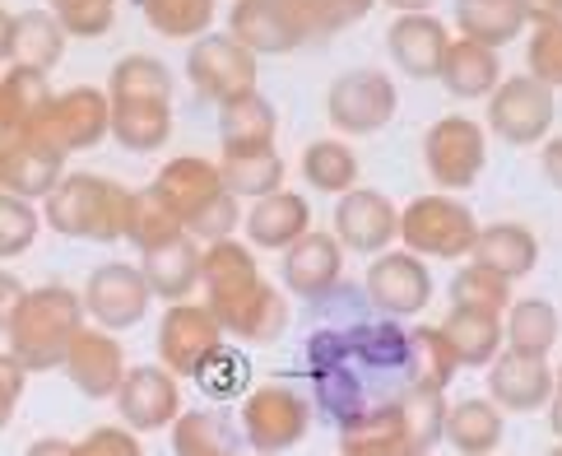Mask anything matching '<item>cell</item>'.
<instances>
[{"label": "cell", "mask_w": 562, "mask_h": 456, "mask_svg": "<svg viewBox=\"0 0 562 456\" xmlns=\"http://www.w3.org/2000/svg\"><path fill=\"white\" fill-rule=\"evenodd\" d=\"M502 433H507V414H502L488 396H465V401L447 405V438L460 456H493L502 447Z\"/></svg>", "instance_id": "obj_31"}, {"label": "cell", "mask_w": 562, "mask_h": 456, "mask_svg": "<svg viewBox=\"0 0 562 456\" xmlns=\"http://www.w3.org/2000/svg\"><path fill=\"white\" fill-rule=\"evenodd\" d=\"M465 262L488 266V270L507 275V280L516 285L539 266V237L516 220H497V224H484L474 233V247H470Z\"/></svg>", "instance_id": "obj_26"}, {"label": "cell", "mask_w": 562, "mask_h": 456, "mask_svg": "<svg viewBox=\"0 0 562 456\" xmlns=\"http://www.w3.org/2000/svg\"><path fill=\"white\" fill-rule=\"evenodd\" d=\"M154 191L168 201V210L182 220V229H191L228 187H224V177H218V164H210V158H200V154H182L158 168Z\"/></svg>", "instance_id": "obj_21"}, {"label": "cell", "mask_w": 562, "mask_h": 456, "mask_svg": "<svg viewBox=\"0 0 562 456\" xmlns=\"http://www.w3.org/2000/svg\"><path fill=\"white\" fill-rule=\"evenodd\" d=\"M79 299H85V316L93 326L131 331V326H139L149 316L154 289H149V280H145V270H139V266H131V262H103V266L89 270Z\"/></svg>", "instance_id": "obj_10"}, {"label": "cell", "mask_w": 562, "mask_h": 456, "mask_svg": "<svg viewBox=\"0 0 562 456\" xmlns=\"http://www.w3.org/2000/svg\"><path fill=\"white\" fill-rule=\"evenodd\" d=\"M303 182L326 196H345L349 187H358V154L349 149V141H339V135L312 141L303 149Z\"/></svg>", "instance_id": "obj_39"}, {"label": "cell", "mask_w": 562, "mask_h": 456, "mask_svg": "<svg viewBox=\"0 0 562 456\" xmlns=\"http://www.w3.org/2000/svg\"><path fill=\"white\" fill-rule=\"evenodd\" d=\"M139 14L158 37H172V43H195L200 33H210L218 0H139Z\"/></svg>", "instance_id": "obj_41"}, {"label": "cell", "mask_w": 562, "mask_h": 456, "mask_svg": "<svg viewBox=\"0 0 562 456\" xmlns=\"http://www.w3.org/2000/svg\"><path fill=\"white\" fill-rule=\"evenodd\" d=\"M400 420H405V438L414 452H428L441 443V429H447V391L428 387V382H409L395 396Z\"/></svg>", "instance_id": "obj_38"}, {"label": "cell", "mask_w": 562, "mask_h": 456, "mask_svg": "<svg viewBox=\"0 0 562 456\" xmlns=\"http://www.w3.org/2000/svg\"><path fill=\"white\" fill-rule=\"evenodd\" d=\"M182 220L168 210V201L158 196L154 187L149 191H135L131 196V220H126V243H135L139 252H154L172 243V237H182Z\"/></svg>", "instance_id": "obj_42"}, {"label": "cell", "mask_w": 562, "mask_h": 456, "mask_svg": "<svg viewBox=\"0 0 562 456\" xmlns=\"http://www.w3.org/2000/svg\"><path fill=\"white\" fill-rule=\"evenodd\" d=\"M553 368L549 359H530V354L502 349L497 359L488 364V401L502 414H535L553 401Z\"/></svg>", "instance_id": "obj_20"}, {"label": "cell", "mask_w": 562, "mask_h": 456, "mask_svg": "<svg viewBox=\"0 0 562 456\" xmlns=\"http://www.w3.org/2000/svg\"><path fill=\"white\" fill-rule=\"evenodd\" d=\"M112 141L131 154L164 149L172 141V103H149V98L112 103Z\"/></svg>", "instance_id": "obj_33"}, {"label": "cell", "mask_w": 562, "mask_h": 456, "mask_svg": "<svg viewBox=\"0 0 562 456\" xmlns=\"http://www.w3.org/2000/svg\"><path fill=\"white\" fill-rule=\"evenodd\" d=\"M539 168H544L549 187L562 191V135H549V141H544V149H539Z\"/></svg>", "instance_id": "obj_52"}, {"label": "cell", "mask_w": 562, "mask_h": 456, "mask_svg": "<svg viewBox=\"0 0 562 456\" xmlns=\"http://www.w3.org/2000/svg\"><path fill=\"white\" fill-rule=\"evenodd\" d=\"M200 262H205V247L191 233L172 237V243L154 252H139V270H145L154 299H164V303H182L200 289Z\"/></svg>", "instance_id": "obj_24"}, {"label": "cell", "mask_w": 562, "mask_h": 456, "mask_svg": "<svg viewBox=\"0 0 562 456\" xmlns=\"http://www.w3.org/2000/svg\"><path fill=\"white\" fill-rule=\"evenodd\" d=\"M43 210L37 201H24L14 191H0V262H19L24 252H33L37 233H43Z\"/></svg>", "instance_id": "obj_45"}, {"label": "cell", "mask_w": 562, "mask_h": 456, "mask_svg": "<svg viewBox=\"0 0 562 456\" xmlns=\"http://www.w3.org/2000/svg\"><path fill=\"white\" fill-rule=\"evenodd\" d=\"M479 220L465 201H456L451 191H428L400 210V243L424 262H465L474 247Z\"/></svg>", "instance_id": "obj_4"}, {"label": "cell", "mask_w": 562, "mask_h": 456, "mask_svg": "<svg viewBox=\"0 0 562 456\" xmlns=\"http://www.w3.org/2000/svg\"><path fill=\"white\" fill-rule=\"evenodd\" d=\"M70 456H145V447H139V433L126 429V424H103V429H93L85 433Z\"/></svg>", "instance_id": "obj_49"}, {"label": "cell", "mask_w": 562, "mask_h": 456, "mask_svg": "<svg viewBox=\"0 0 562 456\" xmlns=\"http://www.w3.org/2000/svg\"><path fill=\"white\" fill-rule=\"evenodd\" d=\"M372 5H381V0H297V10H303V19H307L312 43L316 37H330L339 29L358 24L363 14H372Z\"/></svg>", "instance_id": "obj_48"}, {"label": "cell", "mask_w": 562, "mask_h": 456, "mask_svg": "<svg viewBox=\"0 0 562 456\" xmlns=\"http://www.w3.org/2000/svg\"><path fill=\"white\" fill-rule=\"evenodd\" d=\"M526 62L535 79H544L549 89H562V19H535Z\"/></svg>", "instance_id": "obj_47"}, {"label": "cell", "mask_w": 562, "mask_h": 456, "mask_svg": "<svg viewBox=\"0 0 562 456\" xmlns=\"http://www.w3.org/2000/svg\"><path fill=\"white\" fill-rule=\"evenodd\" d=\"M66 149L52 145L43 131L0 135V187L24 196V201H47V191L70 173Z\"/></svg>", "instance_id": "obj_15"}, {"label": "cell", "mask_w": 562, "mask_h": 456, "mask_svg": "<svg viewBox=\"0 0 562 456\" xmlns=\"http://www.w3.org/2000/svg\"><path fill=\"white\" fill-rule=\"evenodd\" d=\"M535 19H562V0H530Z\"/></svg>", "instance_id": "obj_56"}, {"label": "cell", "mask_w": 562, "mask_h": 456, "mask_svg": "<svg viewBox=\"0 0 562 456\" xmlns=\"http://www.w3.org/2000/svg\"><path fill=\"white\" fill-rule=\"evenodd\" d=\"M85 299L70 285H37L29 289L14 308L10 322V354L29 372H52L66 364V349L75 341V331L85 326Z\"/></svg>", "instance_id": "obj_3"}, {"label": "cell", "mask_w": 562, "mask_h": 456, "mask_svg": "<svg viewBox=\"0 0 562 456\" xmlns=\"http://www.w3.org/2000/svg\"><path fill=\"white\" fill-rule=\"evenodd\" d=\"M200 289H205V303L218 316L224 335H237V341H247V345H274L289 326V303L279 299V289L260 275L256 247L243 243V237L205 243Z\"/></svg>", "instance_id": "obj_1"}, {"label": "cell", "mask_w": 562, "mask_h": 456, "mask_svg": "<svg viewBox=\"0 0 562 456\" xmlns=\"http://www.w3.org/2000/svg\"><path fill=\"white\" fill-rule=\"evenodd\" d=\"M409 456H428V452H409Z\"/></svg>", "instance_id": "obj_60"}, {"label": "cell", "mask_w": 562, "mask_h": 456, "mask_svg": "<svg viewBox=\"0 0 562 456\" xmlns=\"http://www.w3.org/2000/svg\"><path fill=\"white\" fill-rule=\"evenodd\" d=\"M437 79L447 85L451 98H488L497 85H502V56L497 47H484V43H470V37H451L447 56H441V70Z\"/></svg>", "instance_id": "obj_28"}, {"label": "cell", "mask_w": 562, "mask_h": 456, "mask_svg": "<svg viewBox=\"0 0 562 456\" xmlns=\"http://www.w3.org/2000/svg\"><path fill=\"white\" fill-rule=\"evenodd\" d=\"M233 456H237V452H233Z\"/></svg>", "instance_id": "obj_62"}, {"label": "cell", "mask_w": 562, "mask_h": 456, "mask_svg": "<svg viewBox=\"0 0 562 456\" xmlns=\"http://www.w3.org/2000/svg\"><path fill=\"white\" fill-rule=\"evenodd\" d=\"M330 233L339 237L345 252L376 256L400 237V210L391 205V196H381L372 187H349L335 205V229Z\"/></svg>", "instance_id": "obj_19"}, {"label": "cell", "mask_w": 562, "mask_h": 456, "mask_svg": "<svg viewBox=\"0 0 562 456\" xmlns=\"http://www.w3.org/2000/svg\"><path fill=\"white\" fill-rule=\"evenodd\" d=\"M70 33L52 10H19L14 14V43H10V66H33L52 70L66 56Z\"/></svg>", "instance_id": "obj_35"}, {"label": "cell", "mask_w": 562, "mask_h": 456, "mask_svg": "<svg viewBox=\"0 0 562 456\" xmlns=\"http://www.w3.org/2000/svg\"><path fill=\"white\" fill-rule=\"evenodd\" d=\"M400 112V89L381 70H345L326 93V116L339 135H376Z\"/></svg>", "instance_id": "obj_11"}, {"label": "cell", "mask_w": 562, "mask_h": 456, "mask_svg": "<svg viewBox=\"0 0 562 456\" xmlns=\"http://www.w3.org/2000/svg\"><path fill=\"white\" fill-rule=\"evenodd\" d=\"M405 420L395 401H376L339 424V456H409Z\"/></svg>", "instance_id": "obj_25"}, {"label": "cell", "mask_w": 562, "mask_h": 456, "mask_svg": "<svg viewBox=\"0 0 562 456\" xmlns=\"http://www.w3.org/2000/svg\"><path fill=\"white\" fill-rule=\"evenodd\" d=\"M279 275H284V289L293 299L321 303L345 285V247H339L335 233L307 229L293 247H284V262H279Z\"/></svg>", "instance_id": "obj_18"}, {"label": "cell", "mask_w": 562, "mask_h": 456, "mask_svg": "<svg viewBox=\"0 0 562 456\" xmlns=\"http://www.w3.org/2000/svg\"><path fill=\"white\" fill-rule=\"evenodd\" d=\"M386 47H391V62L409 79H437L441 56L451 47V33L432 10L428 14H395V24L386 29Z\"/></svg>", "instance_id": "obj_23"}, {"label": "cell", "mask_w": 562, "mask_h": 456, "mask_svg": "<svg viewBox=\"0 0 562 456\" xmlns=\"http://www.w3.org/2000/svg\"><path fill=\"white\" fill-rule=\"evenodd\" d=\"M131 196L135 191H126L103 173H66L47 191L43 224L61 237H79V243H122L131 220Z\"/></svg>", "instance_id": "obj_2"}, {"label": "cell", "mask_w": 562, "mask_h": 456, "mask_svg": "<svg viewBox=\"0 0 562 456\" xmlns=\"http://www.w3.org/2000/svg\"><path fill=\"white\" fill-rule=\"evenodd\" d=\"M363 289H368V303L386 316H418L432 303V270L424 256H414L409 247H386L368 262L363 275Z\"/></svg>", "instance_id": "obj_12"}, {"label": "cell", "mask_w": 562, "mask_h": 456, "mask_svg": "<svg viewBox=\"0 0 562 456\" xmlns=\"http://www.w3.org/2000/svg\"><path fill=\"white\" fill-rule=\"evenodd\" d=\"M502 335H507V349L530 354V359H549L562 335L558 308L549 299H512V308L502 312Z\"/></svg>", "instance_id": "obj_34"}, {"label": "cell", "mask_w": 562, "mask_h": 456, "mask_svg": "<svg viewBox=\"0 0 562 456\" xmlns=\"http://www.w3.org/2000/svg\"><path fill=\"white\" fill-rule=\"evenodd\" d=\"M549 456H562V447H553V452H549Z\"/></svg>", "instance_id": "obj_59"}, {"label": "cell", "mask_w": 562, "mask_h": 456, "mask_svg": "<svg viewBox=\"0 0 562 456\" xmlns=\"http://www.w3.org/2000/svg\"><path fill=\"white\" fill-rule=\"evenodd\" d=\"M24 387H29V368L5 349L0 354V429H10L19 401H24Z\"/></svg>", "instance_id": "obj_50"}, {"label": "cell", "mask_w": 562, "mask_h": 456, "mask_svg": "<svg viewBox=\"0 0 562 456\" xmlns=\"http://www.w3.org/2000/svg\"><path fill=\"white\" fill-rule=\"evenodd\" d=\"M10 43H14V14L0 10V66H10Z\"/></svg>", "instance_id": "obj_54"}, {"label": "cell", "mask_w": 562, "mask_h": 456, "mask_svg": "<svg viewBox=\"0 0 562 456\" xmlns=\"http://www.w3.org/2000/svg\"><path fill=\"white\" fill-rule=\"evenodd\" d=\"M52 85L47 70L33 66H5L0 75V135H24L47 116L52 108Z\"/></svg>", "instance_id": "obj_30"}, {"label": "cell", "mask_w": 562, "mask_h": 456, "mask_svg": "<svg viewBox=\"0 0 562 456\" xmlns=\"http://www.w3.org/2000/svg\"><path fill=\"white\" fill-rule=\"evenodd\" d=\"M553 382H558V396H562V368H558V372H553Z\"/></svg>", "instance_id": "obj_58"}, {"label": "cell", "mask_w": 562, "mask_h": 456, "mask_svg": "<svg viewBox=\"0 0 562 456\" xmlns=\"http://www.w3.org/2000/svg\"><path fill=\"white\" fill-rule=\"evenodd\" d=\"M544 410H549V429H553V438L562 443V396H558V391H553V401H549Z\"/></svg>", "instance_id": "obj_57"}, {"label": "cell", "mask_w": 562, "mask_h": 456, "mask_svg": "<svg viewBox=\"0 0 562 456\" xmlns=\"http://www.w3.org/2000/svg\"><path fill=\"white\" fill-rule=\"evenodd\" d=\"M0 191H5V187H0Z\"/></svg>", "instance_id": "obj_61"}, {"label": "cell", "mask_w": 562, "mask_h": 456, "mask_svg": "<svg viewBox=\"0 0 562 456\" xmlns=\"http://www.w3.org/2000/svg\"><path fill=\"white\" fill-rule=\"evenodd\" d=\"M274 135H279V112L260 89L218 108V141H224V149H266L274 145Z\"/></svg>", "instance_id": "obj_36"}, {"label": "cell", "mask_w": 562, "mask_h": 456, "mask_svg": "<svg viewBox=\"0 0 562 456\" xmlns=\"http://www.w3.org/2000/svg\"><path fill=\"white\" fill-rule=\"evenodd\" d=\"M70 438H33L29 447H24V456H70Z\"/></svg>", "instance_id": "obj_53"}, {"label": "cell", "mask_w": 562, "mask_h": 456, "mask_svg": "<svg viewBox=\"0 0 562 456\" xmlns=\"http://www.w3.org/2000/svg\"><path fill=\"white\" fill-rule=\"evenodd\" d=\"M381 5H391L395 14H428L437 0H381Z\"/></svg>", "instance_id": "obj_55"}, {"label": "cell", "mask_w": 562, "mask_h": 456, "mask_svg": "<svg viewBox=\"0 0 562 456\" xmlns=\"http://www.w3.org/2000/svg\"><path fill=\"white\" fill-rule=\"evenodd\" d=\"M218 177H224V187L237 196V201H260V196L284 187L289 164L274 145H266V149H224V158H218Z\"/></svg>", "instance_id": "obj_32"}, {"label": "cell", "mask_w": 562, "mask_h": 456, "mask_svg": "<svg viewBox=\"0 0 562 456\" xmlns=\"http://www.w3.org/2000/svg\"><path fill=\"white\" fill-rule=\"evenodd\" d=\"M228 33L256 56H289L312 43L297 0H233Z\"/></svg>", "instance_id": "obj_13"}, {"label": "cell", "mask_w": 562, "mask_h": 456, "mask_svg": "<svg viewBox=\"0 0 562 456\" xmlns=\"http://www.w3.org/2000/svg\"><path fill=\"white\" fill-rule=\"evenodd\" d=\"M424 168L441 191H470L488 168V135L474 116H437L424 135Z\"/></svg>", "instance_id": "obj_7"}, {"label": "cell", "mask_w": 562, "mask_h": 456, "mask_svg": "<svg viewBox=\"0 0 562 456\" xmlns=\"http://www.w3.org/2000/svg\"><path fill=\"white\" fill-rule=\"evenodd\" d=\"M237 429H243V443L260 456L293 452L312 429V401L289 382H260L237 405Z\"/></svg>", "instance_id": "obj_5"}, {"label": "cell", "mask_w": 562, "mask_h": 456, "mask_svg": "<svg viewBox=\"0 0 562 456\" xmlns=\"http://www.w3.org/2000/svg\"><path fill=\"white\" fill-rule=\"evenodd\" d=\"M47 10L61 19L70 37H103L116 24V0H47Z\"/></svg>", "instance_id": "obj_46"}, {"label": "cell", "mask_w": 562, "mask_h": 456, "mask_svg": "<svg viewBox=\"0 0 562 456\" xmlns=\"http://www.w3.org/2000/svg\"><path fill=\"white\" fill-rule=\"evenodd\" d=\"M256 75H260V56L237 43L233 33H200L187 52L191 89L218 108L256 93Z\"/></svg>", "instance_id": "obj_8"}, {"label": "cell", "mask_w": 562, "mask_h": 456, "mask_svg": "<svg viewBox=\"0 0 562 456\" xmlns=\"http://www.w3.org/2000/svg\"><path fill=\"white\" fill-rule=\"evenodd\" d=\"M108 98L122 103V98H149V103H172V70L149 52H131L112 66L108 79Z\"/></svg>", "instance_id": "obj_40"}, {"label": "cell", "mask_w": 562, "mask_h": 456, "mask_svg": "<svg viewBox=\"0 0 562 456\" xmlns=\"http://www.w3.org/2000/svg\"><path fill=\"white\" fill-rule=\"evenodd\" d=\"M24 293H29V285L19 280L14 270L0 266V335L10 331V322H14V308H19V299H24Z\"/></svg>", "instance_id": "obj_51"}, {"label": "cell", "mask_w": 562, "mask_h": 456, "mask_svg": "<svg viewBox=\"0 0 562 456\" xmlns=\"http://www.w3.org/2000/svg\"><path fill=\"white\" fill-rule=\"evenodd\" d=\"M441 335H447L460 368H488L507 349L502 312H484V308H451L447 322H441Z\"/></svg>", "instance_id": "obj_29"}, {"label": "cell", "mask_w": 562, "mask_h": 456, "mask_svg": "<svg viewBox=\"0 0 562 456\" xmlns=\"http://www.w3.org/2000/svg\"><path fill=\"white\" fill-rule=\"evenodd\" d=\"M535 24L530 0H456V33L484 47H507Z\"/></svg>", "instance_id": "obj_27"}, {"label": "cell", "mask_w": 562, "mask_h": 456, "mask_svg": "<svg viewBox=\"0 0 562 456\" xmlns=\"http://www.w3.org/2000/svg\"><path fill=\"white\" fill-rule=\"evenodd\" d=\"M126 349L116 341V331H103V326H79L75 341L66 349V364L61 372L75 382L79 396H89V401H112L116 387L126 378Z\"/></svg>", "instance_id": "obj_17"}, {"label": "cell", "mask_w": 562, "mask_h": 456, "mask_svg": "<svg viewBox=\"0 0 562 456\" xmlns=\"http://www.w3.org/2000/svg\"><path fill=\"white\" fill-rule=\"evenodd\" d=\"M456 372H460V364H456L441 326H414L409 331V382H428V387L447 391L456 382Z\"/></svg>", "instance_id": "obj_43"}, {"label": "cell", "mask_w": 562, "mask_h": 456, "mask_svg": "<svg viewBox=\"0 0 562 456\" xmlns=\"http://www.w3.org/2000/svg\"><path fill=\"white\" fill-rule=\"evenodd\" d=\"M218 349H224V326L210 303H168L164 322H158V364L177 378H200Z\"/></svg>", "instance_id": "obj_9"}, {"label": "cell", "mask_w": 562, "mask_h": 456, "mask_svg": "<svg viewBox=\"0 0 562 456\" xmlns=\"http://www.w3.org/2000/svg\"><path fill=\"white\" fill-rule=\"evenodd\" d=\"M312 229V205L297 191L279 187L243 210V233L256 252H284Z\"/></svg>", "instance_id": "obj_22"}, {"label": "cell", "mask_w": 562, "mask_h": 456, "mask_svg": "<svg viewBox=\"0 0 562 456\" xmlns=\"http://www.w3.org/2000/svg\"><path fill=\"white\" fill-rule=\"evenodd\" d=\"M112 401H116L122 424L135 433L172 429V420L182 414V378L168 372L164 364H135V368H126V378Z\"/></svg>", "instance_id": "obj_14"}, {"label": "cell", "mask_w": 562, "mask_h": 456, "mask_svg": "<svg viewBox=\"0 0 562 456\" xmlns=\"http://www.w3.org/2000/svg\"><path fill=\"white\" fill-rule=\"evenodd\" d=\"M553 116H558V89H549L530 70L507 75L488 93V131L507 145H520V149L544 145L553 135Z\"/></svg>", "instance_id": "obj_6"}, {"label": "cell", "mask_w": 562, "mask_h": 456, "mask_svg": "<svg viewBox=\"0 0 562 456\" xmlns=\"http://www.w3.org/2000/svg\"><path fill=\"white\" fill-rule=\"evenodd\" d=\"M168 433L177 456H233L243 443V429H233L218 410H182Z\"/></svg>", "instance_id": "obj_37"}, {"label": "cell", "mask_w": 562, "mask_h": 456, "mask_svg": "<svg viewBox=\"0 0 562 456\" xmlns=\"http://www.w3.org/2000/svg\"><path fill=\"white\" fill-rule=\"evenodd\" d=\"M512 280L479 262H465L451 280V308H484V312H507L512 308Z\"/></svg>", "instance_id": "obj_44"}, {"label": "cell", "mask_w": 562, "mask_h": 456, "mask_svg": "<svg viewBox=\"0 0 562 456\" xmlns=\"http://www.w3.org/2000/svg\"><path fill=\"white\" fill-rule=\"evenodd\" d=\"M33 131H43L52 145L70 149H93L112 135V98L108 89H93V85H75L66 93L52 98L47 116L37 122Z\"/></svg>", "instance_id": "obj_16"}]
</instances>
